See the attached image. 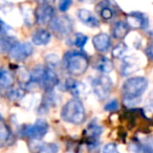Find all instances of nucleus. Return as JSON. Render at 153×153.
<instances>
[{
	"mask_svg": "<svg viewBox=\"0 0 153 153\" xmlns=\"http://www.w3.org/2000/svg\"><path fill=\"white\" fill-rule=\"evenodd\" d=\"M65 68L69 74L74 76H82L89 65L88 57L81 51H68L64 56Z\"/></svg>",
	"mask_w": 153,
	"mask_h": 153,
	"instance_id": "obj_1",
	"label": "nucleus"
},
{
	"mask_svg": "<svg viewBox=\"0 0 153 153\" xmlns=\"http://www.w3.org/2000/svg\"><path fill=\"white\" fill-rule=\"evenodd\" d=\"M61 117L67 123L74 124V125H81L82 123H84L86 117L84 105L79 99H71L63 106Z\"/></svg>",
	"mask_w": 153,
	"mask_h": 153,
	"instance_id": "obj_2",
	"label": "nucleus"
},
{
	"mask_svg": "<svg viewBox=\"0 0 153 153\" xmlns=\"http://www.w3.org/2000/svg\"><path fill=\"white\" fill-rule=\"evenodd\" d=\"M148 87V81L144 76H133L123 84L124 98H140Z\"/></svg>",
	"mask_w": 153,
	"mask_h": 153,
	"instance_id": "obj_3",
	"label": "nucleus"
},
{
	"mask_svg": "<svg viewBox=\"0 0 153 153\" xmlns=\"http://www.w3.org/2000/svg\"><path fill=\"white\" fill-rule=\"evenodd\" d=\"M49 26L53 34L58 37H65L68 36L74 30V21L66 15L55 16L49 23Z\"/></svg>",
	"mask_w": 153,
	"mask_h": 153,
	"instance_id": "obj_4",
	"label": "nucleus"
},
{
	"mask_svg": "<svg viewBox=\"0 0 153 153\" xmlns=\"http://www.w3.org/2000/svg\"><path fill=\"white\" fill-rule=\"evenodd\" d=\"M21 130L23 136L30 137L35 140H39L47 133V131H48V124L44 120H37L35 124L24 126L23 129Z\"/></svg>",
	"mask_w": 153,
	"mask_h": 153,
	"instance_id": "obj_5",
	"label": "nucleus"
},
{
	"mask_svg": "<svg viewBox=\"0 0 153 153\" xmlns=\"http://www.w3.org/2000/svg\"><path fill=\"white\" fill-rule=\"evenodd\" d=\"M92 90L100 100H105L109 96L112 88V82L107 76L94 78L91 82Z\"/></svg>",
	"mask_w": 153,
	"mask_h": 153,
	"instance_id": "obj_6",
	"label": "nucleus"
},
{
	"mask_svg": "<svg viewBox=\"0 0 153 153\" xmlns=\"http://www.w3.org/2000/svg\"><path fill=\"white\" fill-rule=\"evenodd\" d=\"M34 51V46L30 42H17L11 51H9V55L12 59L16 61H24L26 58H28Z\"/></svg>",
	"mask_w": 153,
	"mask_h": 153,
	"instance_id": "obj_7",
	"label": "nucleus"
},
{
	"mask_svg": "<svg viewBox=\"0 0 153 153\" xmlns=\"http://www.w3.org/2000/svg\"><path fill=\"white\" fill-rule=\"evenodd\" d=\"M53 17H55V9L51 4L43 3L39 5L35 11V19L40 25L49 24Z\"/></svg>",
	"mask_w": 153,
	"mask_h": 153,
	"instance_id": "obj_8",
	"label": "nucleus"
},
{
	"mask_svg": "<svg viewBox=\"0 0 153 153\" xmlns=\"http://www.w3.org/2000/svg\"><path fill=\"white\" fill-rule=\"evenodd\" d=\"M126 22L129 25V27L136 28V30H146L148 27V18L146 15L140 12H132V13L128 14Z\"/></svg>",
	"mask_w": 153,
	"mask_h": 153,
	"instance_id": "obj_9",
	"label": "nucleus"
},
{
	"mask_svg": "<svg viewBox=\"0 0 153 153\" xmlns=\"http://www.w3.org/2000/svg\"><path fill=\"white\" fill-rule=\"evenodd\" d=\"M40 84L42 88H44L45 91H49V90H53L59 84V78L51 67H45Z\"/></svg>",
	"mask_w": 153,
	"mask_h": 153,
	"instance_id": "obj_10",
	"label": "nucleus"
},
{
	"mask_svg": "<svg viewBox=\"0 0 153 153\" xmlns=\"http://www.w3.org/2000/svg\"><path fill=\"white\" fill-rule=\"evenodd\" d=\"M65 87L67 89V91H69L74 97H76V99L82 97L86 91L85 85L82 82L78 81L76 79L72 78H67L65 81Z\"/></svg>",
	"mask_w": 153,
	"mask_h": 153,
	"instance_id": "obj_11",
	"label": "nucleus"
},
{
	"mask_svg": "<svg viewBox=\"0 0 153 153\" xmlns=\"http://www.w3.org/2000/svg\"><path fill=\"white\" fill-rule=\"evenodd\" d=\"M131 149L134 153H153V136L133 143Z\"/></svg>",
	"mask_w": 153,
	"mask_h": 153,
	"instance_id": "obj_12",
	"label": "nucleus"
},
{
	"mask_svg": "<svg viewBox=\"0 0 153 153\" xmlns=\"http://www.w3.org/2000/svg\"><path fill=\"white\" fill-rule=\"evenodd\" d=\"M78 18L80 19V21L82 23H84L85 25L89 26V27H99L100 26V21L99 19L91 13L90 11L85 9H81L78 12Z\"/></svg>",
	"mask_w": 153,
	"mask_h": 153,
	"instance_id": "obj_13",
	"label": "nucleus"
},
{
	"mask_svg": "<svg viewBox=\"0 0 153 153\" xmlns=\"http://www.w3.org/2000/svg\"><path fill=\"white\" fill-rule=\"evenodd\" d=\"M110 37L107 34H104V33H101V34H98L92 38V44H94V47L100 53H104L110 46Z\"/></svg>",
	"mask_w": 153,
	"mask_h": 153,
	"instance_id": "obj_14",
	"label": "nucleus"
},
{
	"mask_svg": "<svg viewBox=\"0 0 153 153\" xmlns=\"http://www.w3.org/2000/svg\"><path fill=\"white\" fill-rule=\"evenodd\" d=\"M51 39V35L48 30H37L36 32L33 34L32 36V41L35 45L37 46H43V45H46L47 43H49Z\"/></svg>",
	"mask_w": 153,
	"mask_h": 153,
	"instance_id": "obj_15",
	"label": "nucleus"
},
{
	"mask_svg": "<svg viewBox=\"0 0 153 153\" xmlns=\"http://www.w3.org/2000/svg\"><path fill=\"white\" fill-rule=\"evenodd\" d=\"M129 30L130 27L127 24V22L117 21L112 26V36L115 39H124L128 35Z\"/></svg>",
	"mask_w": 153,
	"mask_h": 153,
	"instance_id": "obj_16",
	"label": "nucleus"
},
{
	"mask_svg": "<svg viewBox=\"0 0 153 153\" xmlns=\"http://www.w3.org/2000/svg\"><path fill=\"white\" fill-rule=\"evenodd\" d=\"M14 83H15L14 74L5 68L0 69V87L11 88L14 85Z\"/></svg>",
	"mask_w": 153,
	"mask_h": 153,
	"instance_id": "obj_17",
	"label": "nucleus"
},
{
	"mask_svg": "<svg viewBox=\"0 0 153 153\" xmlns=\"http://www.w3.org/2000/svg\"><path fill=\"white\" fill-rule=\"evenodd\" d=\"M96 68L103 74H107L109 72L112 71L113 69V64L108 58L106 57H100L99 60L97 61Z\"/></svg>",
	"mask_w": 153,
	"mask_h": 153,
	"instance_id": "obj_18",
	"label": "nucleus"
},
{
	"mask_svg": "<svg viewBox=\"0 0 153 153\" xmlns=\"http://www.w3.org/2000/svg\"><path fill=\"white\" fill-rule=\"evenodd\" d=\"M102 132H103L102 127L99 126L97 122H91V123L87 126V128L85 129L84 134H85V136H87L88 138H91V140H94L102 134Z\"/></svg>",
	"mask_w": 153,
	"mask_h": 153,
	"instance_id": "obj_19",
	"label": "nucleus"
},
{
	"mask_svg": "<svg viewBox=\"0 0 153 153\" xmlns=\"http://www.w3.org/2000/svg\"><path fill=\"white\" fill-rule=\"evenodd\" d=\"M16 38L12 36H0V53H7L17 43Z\"/></svg>",
	"mask_w": 153,
	"mask_h": 153,
	"instance_id": "obj_20",
	"label": "nucleus"
},
{
	"mask_svg": "<svg viewBox=\"0 0 153 153\" xmlns=\"http://www.w3.org/2000/svg\"><path fill=\"white\" fill-rule=\"evenodd\" d=\"M11 137V130L2 119H0V147L4 146Z\"/></svg>",
	"mask_w": 153,
	"mask_h": 153,
	"instance_id": "obj_21",
	"label": "nucleus"
},
{
	"mask_svg": "<svg viewBox=\"0 0 153 153\" xmlns=\"http://www.w3.org/2000/svg\"><path fill=\"white\" fill-rule=\"evenodd\" d=\"M7 96L11 101L17 102V101H20L21 99L24 98V96H25V89L21 87H15V88L11 87L9 91H7Z\"/></svg>",
	"mask_w": 153,
	"mask_h": 153,
	"instance_id": "obj_22",
	"label": "nucleus"
},
{
	"mask_svg": "<svg viewBox=\"0 0 153 153\" xmlns=\"http://www.w3.org/2000/svg\"><path fill=\"white\" fill-rule=\"evenodd\" d=\"M21 12H22V16H23L25 25H28V26L33 25V23H34V21H35V12L33 11L28 5L22 7Z\"/></svg>",
	"mask_w": 153,
	"mask_h": 153,
	"instance_id": "obj_23",
	"label": "nucleus"
},
{
	"mask_svg": "<svg viewBox=\"0 0 153 153\" xmlns=\"http://www.w3.org/2000/svg\"><path fill=\"white\" fill-rule=\"evenodd\" d=\"M59 147L53 143H43L38 147V153H58Z\"/></svg>",
	"mask_w": 153,
	"mask_h": 153,
	"instance_id": "obj_24",
	"label": "nucleus"
},
{
	"mask_svg": "<svg viewBox=\"0 0 153 153\" xmlns=\"http://www.w3.org/2000/svg\"><path fill=\"white\" fill-rule=\"evenodd\" d=\"M17 70H18V71H17L18 79H19V81L21 82L22 84H25V86H26L33 81V80H32V74H30V72L27 71L25 68L18 67Z\"/></svg>",
	"mask_w": 153,
	"mask_h": 153,
	"instance_id": "obj_25",
	"label": "nucleus"
},
{
	"mask_svg": "<svg viewBox=\"0 0 153 153\" xmlns=\"http://www.w3.org/2000/svg\"><path fill=\"white\" fill-rule=\"evenodd\" d=\"M87 41H88V37L86 35L82 34V33H78L74 37V44L76 47H79V48H82V47L85 46Z\"/></svg>",
	"mask_w": 153,
	"mask_h": 153,
	"instance_id": "obj_26",
	"label": "nucleus"
},
{
	"mask_svg": "<svg viewBox=\"0 0 153 153\" xmlns=\"http://www.w3.org/2000/svg\"><path fill=\"white\" fill-rule=\"evenodd\" d=\"M44 68L45 67H43V66L38 65V66H36L34 69H33V71L30 72L33 81L36 82V83L40 84V81H41V79H42V76H43V72H44Z\"/></svg>",
	"mask_w": 153,
	"mask_h": 153,
	"instance_id": "obj_27",
	"label": "nucleus"
},
{
	"mask_svg": "<svg viewBox=\"0 0 153 153\" xmlns=\"http://www.w3.org/2000/svg\"><path fill=\"white\" fill-rule=\"evenodd\" d=\"M127 51V45L125 43L121 42L117 44L112 49V57L113 58H121Z\"/></svg>",
	"mask_w": 153,
	"mask_h": 153,
	"instance_id": "obj_28",
	"label": "nucleus"
},
{
	"mask_svg": "<svg viewBox=\"0 0 153 153\" xmlns=\"http://www.w3.org/2000/svg\"><path fill=\"white\" fill-rule=\"evenodd\" d=\"M100 15L104 20H110L113 17V15H114V12H113V10L110 7L104 5L102 7V10L100 11Z\"/></svg>",
	"mask_w": 153,
	"mask_h": 153,
	"instance_id": "obj_29",
	"label": "nucleus"
},
{
	"mask_svg": "<svg viewBox=\"0 0 153 153\" xmlns=\"http://www.w3.org/2000/svg\"><path fill=\"white\" fill-rule=\"evenodd\" d=\"M103 153H120L119 149H117V145L113 143H109L106 144L103 148Z\"/></svg>",
	"mask_w": 153,
	"mask_h": 153,
	"instance_id": "obj_30",
	"label": "nucleus"
},
{
	"mask_svg": "<svg viewBox=\"0 0 153 153\" xmlns=\"http://www.w3.org/2000/svg\"><path fill=\"white\" fill-rule=\"evenodd\" d=\"M117 109H119V102L117 100H111L105 106V110L108 112H113V111H117Z\"/></svg>",
	"mask_w": 153,
	"mask_h": 153,
	"instance_id": "obj_31",
	"label": "nucleus"
},
{
	"mask_svg": "<svg viewBox=\"0 0 153 153\" xmlns=\"http://www.w3.org/2000/svg\"><path fill=\"white\" fill-rule=\"evenodd\" d=\"M71 3H72V0H60L59 4H58L60 12H63L64 13V12L68 11L70 5H71Z\"/></svg>",
	"mask_w": 153,
	"mask_h": 153,
	"instance_id": "obj_32",
	"label": "nucleus"
},
{
	"mask_svg": "<svg viewBox=\"0 0 153 153\" xmlns=\"http://www.w3.org/2000/svg\"><path fill=\"white\" fill-rule=\"evenodd\" d=\"M46 61L48 62L49 64H51V65H57L58 62H59V58H58L57 55H55V53H49V55L46 56Z\"/></svg>",
	"mask_w": 153,
	"mask_h": 153,
	"instance_id": "obj_33",
	"label": "nucleus"
},
{
	"mask_svg": "<svg viewBox=\"0 0 153 153\" xmlns=\"http://www.w3.org/2000/svg\"><path fill=\"white\" fill-rule=\"evenodd\" d=\"M146 53H147V56H148L149 59L152 60V61H153V43H152V44H150L148 47H147Z\"/></svg>",
	"mask_w": 153,
	"mask_h": 153,
	"instance_id": "obj_34",
	"label": "nucleus"
},
{
	"mask_svg": "<svg viewBox=\"0 0 153 153\" xmlns=\"http://www.w3.org/2000/svg\"><path fill=\"white\" fill-rule=\"evenodd\" d=\"M9 28H11V27H9V26H7V24L4 23V22L0 20V35H1V34H5V33H7V30H9Z\"/></svg>",
	"mask_w": 153,
	"mask_h": 153,
	"instance_id": "obj_35",
	"label": "nucleus"
},
{
	"mask_svg": "<svg viewBox=\"0 0 153 153\" xmlns=\"http://www.w3.org/2000/svg\"><path fill=\"white\" fill-rule=\"evenodd\" d=\"M55 0H37V2H39L40 4H43V3H46V4H51L53 3Z\"/></svg>",
	"mask_w": 153,
	"mask_h": 153,
	"instance_id": "obj_36",
	"label": "nucleus"
},
{
	"mask_svg": "<svg viewBox=\"0 0 153 153\" xmlns=\"http://www.w3.org/2000/svg\"><path fill=\"white\" fill-rule=\"evenodd\" d=\"M80 1H82V0H80Z\"/></svg>",
	"mask_w": 153,
	"mask_h": 153,
	"instance_id": "obj_37",
	"label": "nucleus"
}]
</instances>
